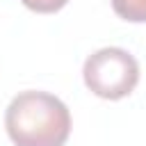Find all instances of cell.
Segmentation results:
<instances>
[{
	"label": "cell",
	"mask_w": 146,
	"mask_h": 146,
	"mask_svg": "<svg viewBox=\"0 0 146 146\" xmlns=\"http://www.w3.org/2000/svg\"><path fill=\"white\" fill-rule=\"evenodd\" d=\"M14 146H64L71 132L68 107L48 91H21L5 112Z\"/></svg>",
	"instance_id": "obj_1"
},
{
	"label": "cell",
	"mask_w": 146,
	"mask_h": 146,
	"mask_svg": "<svg viewBox=\"0 0 146 146\" xmlns=\"http://www.w3.org/2000/svg\"><path fill=\"white\" fill-rule=\"evenodd\" d=\"M82 75L91 94L107 100H119L132 94V89L137 87L139 64L128 50L110 46L87 57Z\"/></svg>",
	"instance_id": "obj_2"
},
{
	"label": "cell",
	"mask_w": 146,
	"mask_h": 146,
	"mask_svg": "<svg viewBox=\"0 0 146 146\" xmlns=\"http://www.w3.org/2000/svg\"><path fill=\"white\" fill-rule=\"evenodd\" d=\"M114 11L130 23H146V0H112Z\"/></svg>",
	"instance_id": "obj_3"
},
{
	"label": "cell",
	"mask_w": 146,
	"mask_h": 146,
	"mask_svg": "<svg viewBox=\"0 0 146 146\" xmlns=\"http://www.w3.org/2000/svg\"><path fill=\"white\" fill-rule=\"evenodd\" d=\"M27 9L32 11H39V14H52V11H59L68 0H21Z\"/></svg>",
	"instance_id": "obj_4"
}]
</instances>
